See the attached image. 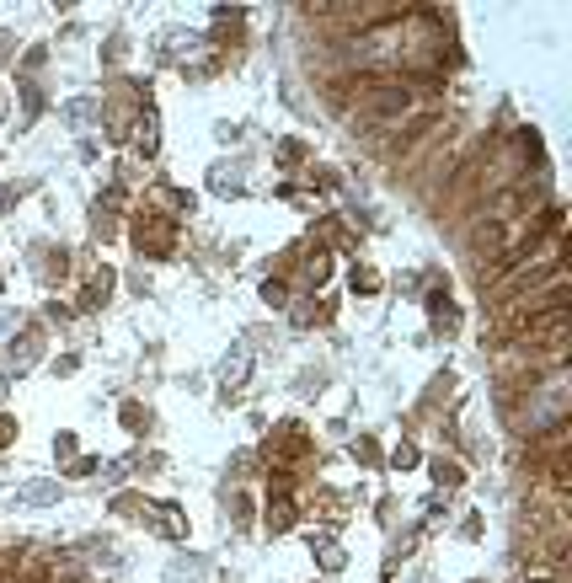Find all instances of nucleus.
Returning <instances> with one entry per match:
<instances>
[{"instance_id": "nucleus-1", "label": "nucleus", "mask_w": 572, "mask_h": 583, "mask_svg": "<svg viewBox=\"0 0 572 583\" xmlns=\"http://www.w3.org/2000/svg\"><path fill=\"white\" fill-rule=\"evenodd\" d=\"M22 498H27V503H54V498H59V487H54V482H33Z\"/></svg>"}]
</instances>
